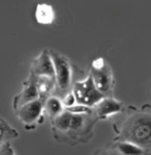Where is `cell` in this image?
I'll use <instances>...</instances> for the list:
<instances>
[{
    "instance_id": "cell-1",
    "label": "cell",
    "mask_w": 151,
    "mask_h": 155,
    "mask_svg": "<svg viewBox=\"0 0 151 155\" xmlns=\"http://www.w3.org/2000/svg\"><path fill=\"white\" fill-rule=\"evenodd\" d=\"M72 93L75 96L76 104L86 107L96 106L102 99L105 98V95H102L96 89L91 76L83 81L77 82L74 85Z\"/></svg>"
},
{
    "instance_id": "cell-2",
    "label": "cell",
    "mask_w": 151,
    "mask_h": 155,
    "mask_svg": "<svg viewBox=\"0 0 151 155\" xmlns=\"http://www.w3.org/2000/svg\"><path fill=\"white\" fill-rule=\"evenodd\" d=\"M128 142L141 145L151 142V116L142 115L136 117L128 127Z\"/></svg>"
},
{
    "instance_id": "cell-3",
    "label": "cell",
    "mask_w": 151,
    "mask_h": 155,
    "mask_svg": "<svg viewBox=\"0 0 151 155\" xmlns=\"http://www.w3.org/2000/svg\"><path fill=\"white\" fill-rule=\"evenodd\" d=\"M51 59L53 61L55 71V78H56L57 85L62 91L69 88L70 81H72V68L66 59L63 56L56 53H52Z\"/></svg>"
},
{
    "instance_id": "cell-4",
    "label": "cell",
    "mask_w": 151,
    "mask_h": 155,
    "mask_svg": "<svg viewBox=\"0 0 151 155\" xmlns=\"http://www.w3.org/2000/svg\"><path fill=\"white\" fill-rule=\"evenodd\" d=\"M42 111V104L39 99L30 101L28 104H23L20 107L18 111V116L21 119L22 122L26 124L33 123L36 121L37 118L41 116Z\"/></svg>"
},
{
    "instance_id": "cell-5",
    "label": "cell",
    "mask_w": 151,
    "mask_h": 155,
    "mask_svg": "<svg viewBox=\"0 0 151 155\" xmlns=\"http://www.w3.org/2000/svg\"><path fill=\"white\" fill-rule=\"evenodd\" d=\"M91 78L96 89L102 95L110 91L111 85H112V76H111L110 69L106 65L100 69H93Z\"/></svg>"
},
{
    "instance_id": "cell-6",
    "label": "cell",
    "mask_w": 151,
    "mask_h": 155,
    "mask_svg": "<svg viewBox=\"0 0 151 155\" xmlns=\"http://www.w3.org/2000/svg\"><path fill=\"white\" fill-rule=\"evenodd\" d=\"M33 68L34 72L39 74V77H48L51 78V79L55 77L53 61L51 59V56L47 53H42L39 58L35 60Z\"/></svg>"
},
{
    "instance_id": "cell-7",
    "label": "cell",
    "mask_w": 151,
    "mask_h": 155,
    "mask_svg": "<svg viewBox=\"0 0 151 155\" xmlns=\"http://www.w3.org/2000/svg\"><path fill=\"white\" fill-rule=\"evenodd\" d=\"M95 107H96V113L99 117L112 116L116 113H119L122 109V106L119 101L112 98H106V97Z\"/></svg>"
},
{
    "instance_id": "cell-8",
    "label": "cell",
    "mask_w": 151,
    "mask_h": 155,
    "mask_svg": "<svg viewBox=\"0 0 151 155\" xmlns=\"http://www.w3.org/2000/svg\"><path fill=\"white\" fill-rule=\"evenodd\" d=\"M54 11L51 5H48L46 3L39 4L35 9V18L39 24L48 25L51 24L54 20Z\"/></svg>"
},
{
    "instance_id": "cell-9",
    "label": "cell",
    "mask_w": 151,
    "mask_h": 155,
    "mask_svg": "<svg viewBox=\"0 0 151 155\" xmlns=\"http://www.w3.org/2000/svg\"><path fill=\"white\" fill-rule=\"evenodd\" d=\"M118 150L122 155H142L144 153L142 147L128 141L118 144Z\"/></svg>"
},
{
    "instance_id": "cell-10",
    "label": "cell",
    "mask_w": 151,
    "mask_h": 155,
    "mask_svg": "<svg viewBox=\"0 0 151 155\" xmlns=\"http://www.w3.org/2000/svg\"><path fill=\"white\" fill-rule=\"evenodd\" d=\"M46 110L51 116H59L63 113V104L57 97H50L46 102Z\"/></svg>"
},
{
    "instance_id": "cell-11",
    "label": "cell",
    "mask_w": 151,
    "mask_h": 155,
    "mask_svg": "<svg viewBox=\"0 0 151 155\" xmlns=\"http://www.w3.org/2000/svg\"><path fill=\"white\" fill-rule=\"evenodd\" d=\"M72 113L70 112H63L56 117L55 119V125L60 130H69L70 128V121H72Z\"/></svg>"
},
{
    "instance_id": "cell-12",
    "label": "cell",
    "mask_w": 151,
    "mask_h": 155,
    "mask_svg": "<svg viewBox=\"0 0 151 155\" xmlns=\"http://www.w3.org/2000/svg\"><path fill=\"white\" fill-rule=\"evenodd\" d=\"M22 97V106L23 104H28L30 101H36L37 97H39V90H37L36 85L30 84L28 87L23 91V93L21 94Z\"/></svg>"
},
{
    "instance_id": "cell-13",
    "label": "cell",
    "mask_w": 151,
    "mask_h": 155,
    "mask_svg": "<svg viewBox=\"0 0 151 155\" xmlns=\"http://www.w3.org/2000/svg\"><path fill=\"white\" fill-rule=\"evenodd\" d=\"M37 90H39V93H47L50 91V89L52 88V79L48 77H39L37 80Z\"/></svg>"
},
{
    "instance_id": "cell-14",
    "label": "cell",
    "mask_w": 151,
    "mask_h": 155,
    "mask_svg": "<svg viewBox=\"0 0 151 155\" xmlns=\"http://www.w3.org/2000/svg\"><path fill=\"white\" fill-rule=\"evenodd\" d=\"M83 123H84V118H83L82 115L72 113L69 130H78V129H80L82 127Z\"/></svg>"
},
{
    "instance_id": "cell-15",
    "label": "cell",
    "mask_w": 151,
    "mask_h": 155,
    "mask_svg": "<svg viewBox=\"0 0 151 155\" xmlns=\"http://www.w3.org/2000/svg\"><path fill=\"white\" fill-rule=\"evenodd\" d=\"M66 99H64V101L62 102L63 104V107H74L75 106V104H76V99H75V96H74V94L72 93H70L66 97H65Z\"/></svg>"
},
{
    "instance_id": "cell-16",
    "label": "cell",
    "mask_w": 151,
    "mask_h": 155,
    "mask_svg": "<svg viewBox=\"0 0 151 155\" xmlns=\"http://www.w3.org/2000/svg\"><path fill=\"white\" fill-rule=\"evenodd\" d=\"M7 132V127L5 124L3 123V122L0 121V144H1V142L4 140V137H5V134Z\"/></svg>"
},
{
    "instance_id": "cell-17",
    "label": "cell",
    "mask_w": 151,
    "mask_h": 155,
    "mask_svg": "<svg viewBox=\"0 0 151 155\" xmlns=\"http://www.w3.org/2000/svg\"><path fill=\"white\" fill-rule=\"evenodd\" d=\"M0 155H15V154H14V152H12V150L11 149V147L7 146L5 149H3L0 152Z\"/></svg>"
},
{
    "instance_id": "cell-18",
    "label": "cell",
    "mask_w": 151,
    "mask_h": 155,
    "mask_svg": "<svg viewBox=\"0 0 151 155\" xmlns=\"http://www.w3.org/2000/svg\"><path fill=\"white\" fill-rule=\"evenodd\" d=\"M110 155H116V154H110Z\"/></svg>"
}]
</instances>
